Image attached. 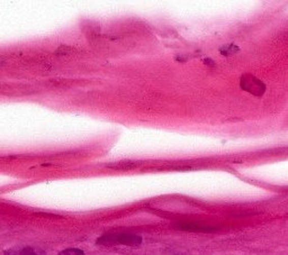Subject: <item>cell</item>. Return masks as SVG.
<instances>
[{
  "instance_id": "6da1fadb",
  "label": "cell",
  "mask_w": 288,
  "mask_h": 255,
  "mask_svg": "<svg viewBox=\"0 0 288 255\" xmlns=\"http://www.w3.org/2000/svg\"><path fill=\"white\" fill-rule=\"evenodd\" d=\"M242 88L255 96H261L266 91V86L252 75H247L242 80Z\"/></svg>"
},
{
  "instance_id": "7a4b0ae2",
  "label": "cell",
  "mask_w": 288,
  "mask_h": 255,
  "mask_svg": "<svg viewBox=\"0 0 288 255\" xmlns=\"http://www.w3.org/2000/svg\"><path fill=\"white\" fill-rule=\"evenodd\" d=\"M119 243V244H127V245H138L141 244L142 238L134 235H117V236H109L100 238L98 243Z\"/></svg>"
},
{
  "instance_id": "3957f363",
  "label": "cell",
  "mask_w": 288,
  "mask_h": 255,
  "mask_svg": "<svg viewBox=\"0 0 288 255\" xmlns=\"http://www.w3.org/2000/svg\"><path fill=\"white\" fill-rule=\"evenodd\" d=\"M5 255H46L44 251L32 246H15L5 251Z\"/></svg>"
},
{
  "instance_id": "277c9868",
  "label": "cell",
  "mask_w": 288,
  "mask_h": 255,
  "mask_svg": "<svg viewBox=\"0 0 288 255\" xmlns=\"http://www.w3.org/2000/svg\"><path fill=\"white\" fill-rule=\"evenodd\" d=\"M239 52H240V47H238L237 45H234V44H227V45H224L220 48V53L223 54V55H225V56L233 55V54H237Z\"/></svg>"
},
{
  "instance_id": "5b68a950",
  "label": "cell",
  "mask_w": 288,
  "mask_h": 255,
  "mask_svg": "<svg viewBox=\"0 0 288 255\" xmlns=\"http://www.w3.org/2000/svg\"><path fill=\"white\" fill-rule=\"evenodd\" d=\"M59 255H84V252L79 248H67L59 253Z\"/></svg>"
},
{
  "instance_id": "8992f818",
  "label": "cell",
  "mask_w": 288,
  "mask_h": 255,
  "mask_svg": "<svg viewBox=\"0 0 288 255\" xmlns=\"http://www.w3.org/2000/svg\"><path fill=\"white\" fill-rule=\"evenodd\" d=\"M135 165L136 163H133V162H120V163L116 164H109L108 166H116L115 169H131V167Z\"/></svg>"
},
{
  "instance_id": "52a82bcc",
  "label": "cell",
  "mask_w": 288,
  "mask_h": 255,
  "mask_svg": "<svg viewBox=\"0 0 288 255\" xmlns=\"http://www.w3.org/2000/svg\"><path fill=\"white\" fill-rule=\"evenodd\" d=\"M204 62H205V64H209V66H214V64H215L211 59H205Z\"/></svg>"
}]
</instances>
